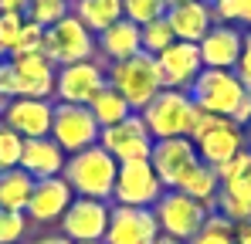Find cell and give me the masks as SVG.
I'll use <instances>...</instances> for the list:
<instances>
[{
    "mask_svg": "<svg viewBox=\"0 0 251 244\" xmlns=\"http://www.w3.org/2000/svg\"><path fill=\"white\" fill-rule=\"evenodd\" d=\"M190 244H234V224L221 214H207L204 227L197 231V238Z\"/></svg>",
    "mask_w": 251,
    "mask_h": 244,
    "instance_id": "cell-30",
    "label": "cell"
},
{
    "mask_svg": "<svg viewBox=\"0 0 251 244\" xmlns=\"http://www.w3.org/2000/svg\"><path fill=\"white\" fill-rule=\"evenodd\" d=\"M150 163H153L156 176L163 180V187L176 190L180 180L201 163V156H197V146L187 136H176V139H156L153 153H150Z\"/></svg>",
    "mask_w": 251,
    "mask_h": 244,
    "instance_id": "cell-14",
    "label": "cell"
},
{
    "mask_svg": "<svg viewBox=\"0 0 251 244\" xmlns=\"http://www.w3.org/2000/svg\"><path fill=\"white\" fill-rule=\"evenodd\" d=\"M31 0H0V14H27Z\"/></svg>",
    "mask_w": 251,
    "mask_h": 244,
    "instance_id": "cell-39",
    "label": "cell"
},
{
    "mask_svg": "<svg viewBox=\"0 0 251 244\" xmlns=\"http://www.w3.org/2000/svg\"><path fill=\"white\" fill-rule=\"evenodd\" d=\"M217 21L224 24H248L251 27V0H210Z\"/></svg>",
    "mask_w": 251,
    "mask_h": 244,
    "instance_id": "cell-32",
    "label": "cell"
},
{
    "mask_svg": "<svg viewBox=\"0 0 251 244\" xmlns=\"http://www.w3.org/2000/svg\"><path fill=\"white\" fill-rule=\"evenodd\" d=\"M95 51L102 61L116 65V61H126L132 54H143V38H139V24L132 21H116L112 27H105L102 34H95Z\"/></svg>",
    "mask_w": 251,
    "mask_h": 244,
    "instance_id": "cell-22",
    "label": "cell"
},
{
    "mask_svg": "<svg viewBox=\"0 0 251 244\" xmlns=\"http://www.w3.org/2000/svg\"><path fill=\"white\" fill-rule=\"evenodd\" d=\"M167 24L173 27V38L176 41L201 44V38L217 24V14H214L210 0H187V3L167 7Z\"/></svg>",
    "mask_w": 251,
    "mask_h": 244,
    "instance_id": "cell-20",
    "label": "cell"
},
{
    "mask_svg": "<svg viewBox=\"0 0 251 244\" xmlns=\"http://www.w3.org/2000/svg\"><path fill=\"white\" fill-rule=\"evenodd\" d=\"M217 176H221V194L224 197L251 203V149L238 153L227 166H221Z\"/></svg>",
    "mask_w": 251,
    "mask_h": 244,
    "instance_id": "cell-25",
    "label": "cell"
},
{
    "mask_svg": "<svg viewBox=\"0 0 251 244\" xmlns=\"http://www.w3.org/2000/svg\"><path fill=\"white\" fill-rule=\"evenodd\" d=\"M167 7H176V3H187V0H163Z\"/></svg>",
    "mask_w": 251,
    "mask_h": 244,
    "instance_id": "cell-43",
    "label": "cell"
},
{
    "mask_svg": "<svg viewBox=\"0 0 251 244\" xmlns=\"http://www.w3.org/2000/svg\"><path fill=\"white\" fill-rule=\"evenodd\" d=\"M10 65L17 72L21 98H51L54 95V75H58V68L44 58L41 51H34V54H10Z\"/></svg>",
    "mask_w": 251,
    "mask_h": 244,
    "instance_id": "cell-19",
    "label": "cell"
},
{
    "mask_svg": "<svg viewBox=\"0 0 251 244\" xmlns=\"http://www.w3.org/2000/svg\"><path fill=\"white\" fill-rule=\"evenodd\" d=\"M21 24H24V14H0V61L14 51Z\"/></svg>",
    "mask_w": 251,
    "mask_h": 244,
    "instance_id": "cell-36",
    "label": "cell"
},
{
    "mask_svg": "<svg viewBox=\"0 0 251 244\" xmlns=\"http://www.w3.org/2000/svg\"><path fill=\"white\" fill-rule=\"evenodd\" d=\"M234 75L241 78V85L251 92V31H245V44H241V58L234 65Z\"/></svg>",
    "mask_w": 251,
    "mask_h": 244,
    "instance_id": "cell-38",
    "label": "cell"
},
{
    "mask_svg": "<svg viewBox=\"0 0 251 244\" xmlns=\"http://www.w3.org/2000/svg\"><path fill=\"white\" fill-rule=\"evenodd\" d=\"M139 116H143V122H146V129H150L153 139H176V136L190 132V122L197 116V105H194L190 92L163 88Z\"/></svg>",
    "mask_w": 251,
    "mask_h": 244,
    "instance_id": "cell-5",
    "label": "cell"
},
{
    "mask_svg": "<svg viewBox=\"0 0 251 244\" xmlns=\"http://www.w3.org/2000/svg\"><path fill=\"white\" fill-rule=\"evenodd\" d=\"M105 85H109L105 65L99 58L75 61V65L58 68V75H54V98L58 102H68V105H88Z\"/></svg>",
    "mask_w": 251,
    "mask_h": 244,
    "instance_id": "cell-11",
    "label": "cell"
},
{
    "mask_svg": "<svg viewBox=\"0 0 251 244\" xmlns=\"http://www.w3.org/2000/svg\"><path fill=\"white\" fill-rule=\"evenodd\" d=\"M160 224L153 207H112L102 244H156Z\"/></svg>",
    "mask_w": 251,
    "mask_h": 244,
    "instance_id": "cell-13",
    "label": "cell"
},
{
    "mask_svg": "<svg viewBox=\"0 0 251 244\" xmlns=\"http://www.w3.org/2000/svg\"><path fill=\"white\" fill-rule=\"evenodd\" d=\"M139 38H143V54H160V51H167L170 44H173V27L167 24V17H156V21H150V24H143L139 27Z\"/></svg>",
    "mask_w": 251,
    "mask_h": 244,
    "instance_id": "cell-28",
    "label": "cell"
},
{
    "mask_svg": "<svg viewBox=\"0 0 251 244\" xmlns=\"http://www.w3.org/2000/svg\"><path fill=\"white\" fill-rule=\"evenodd\" d=\"M190 98L197 109H204L210 116L238 122L241 129L251 122V92L241 85L234 72L224 68H204L197 81L190 85Z\"/></svg>",
    "mask_w": 251,
    "mask_h": 244,
    "instance_id": "cell-1",
    "label": "cell"
},
{
    "mask_svg": "<svg viewBox=\"0 0 251 244\" xmlns=\"http://www.w3.org/2000/svg\"><path fill=\"white\" fill-rule=\"evenodd\" d=\"M95 244H102V241H95Z\"/></svg>",
    "mask_w": 251,
    "mask_h": 244,
    "instance_id": "cell-45",
    "label": "cell"
},
{
    "mask_svg": "<svg viewBox=\"0 0 251 244\" xmlns=\"http://www.w3.org/2000/svg\"><path fill=\"white\" fill-rule=\"evenodd\" d=\"M75 200V190L68 187L65 176H48V180H38L34 183V194H31V203H27V220H38V224H48V220H61L65 210Z\"/></svg>",
    "mask_w": 251,
    "mask_h": 244,
    "instance_id": "cell-18",
    "label": "cell"
},
{
    "mask_svg": "<svg viewBox=\"0 0 251 244\" xmlns=\"http://www.w3.org/2000/svg\"><path fill=\"white\" fill-rule=\"evenodd\" d=\"M65 149L51 139V136H38V139H24L21 149V170H27L34 180H48V176H61L65 173Z\"/></svg>",
    "mask_w": 251,
    "mask_h": 244,
    "instance_id": "cell-21",
    "label": "cell"
},
{
    "mask_svg": "<svg viewBox=\"0 0 251 244\" xmlns=\"http://www.w3.org/2000/svg\"><path fill=\"white\" fill-rule=\"evenodd\" d=\"M21 149H24V139L0 122V173L21 166Z\"/></svg>",
    "mask_w": 251,
    "mask_h": 244,
    "instance_id": "cell-33",
    "label": "cell"
},
{
    "mask_svg": "<svg viewBox=\"0 0 251 244\" xmlns=\"http://www.w3.org/2000/svg\"><path fill=\"white\" fill-rule=\"evenodd\" d=\"M109 203L92 200V197H75L72 207L61 217V234L72 244H95L105 241V227H109Z\"/></svg>",
    "mask_w": 251,
    "mask_h": 244,
    "instance_id": "cell-12",
    "label": "cell"
},
{
    "mask_svg": "<svg viewBox=\"0 0 251 244\" xmlns=\"http://www.w3.org/2000/svg\"><path fill=\"white\" fill-rule=\"evenodd\" d=\"M0 95L10 102V98H21V85H17V72L10 65V58L0 61Z\"/></svg>",
    "mask_w": 251,
    "mask_h": 244,
    "instance_id": "cell-37",
    "label": "cell"
},
{
    "mask_svg": "<svg viewBox=\"0 0 251 244\" xmlns=\"http://www.w3.org/2000/svg\"><path fill=\"white\" fill-rule=\"evenodd\" d=\"M156 244H183V241H176V238H167V234H160V238H156Z\"/></svg>",
    "mask_w": 251,
    "mask_h": 244,
    "instance_id": "cell-42",
    "label": "cell"
},
{
    "mask_svg": "<svg viewBox=\"0 0 251 244\" xmlns=\"http://www.w3.org/2000/svg\"><path fill=\"white\" fill-rule=\"evenodd\" d=\"M34 183H38V180H34L27 170H21V166L3 170V173H0V210H17V214H24L27 203H31V194H34Z\"/></svg>",
    "mask_w": 251,
    "mask_h": 244,
    "instance_id": "cell-23",
    "label": "cell"
},
{
    "mask_svg": "<svg viewBox=\"0 0 251 244\" xmlns=\"http://www.w3.org/2000/svg\"><path fill=\"white\" fill-rule=\"evenodd\" d=\"M153 143H156V139L150 136V129H146V122H143L139 112H132V116H126L123 122H116V125H109V129L99 132V146H102L116 163L150 160Z\"/></svg>",
    "mask_w": 251,
    "mask_h": 244,
    "instance_id": "cell-10",
    "label": "cell"
},
{
    "mask_svg": "<svg viewBox=\"0 0 251 244\" xmlns=\"http://www.w3.org/2000/svg\"><path fill=\"white\" fill-rule=\"evenodd\" d=\"M180 194H187V197H194L197 203H204L207 210H214V203H217V194H221V176H217V170L207 166V163H197L183 180H180V187H176Z\"/></svg>",
    "mask_w": 251,
    "mask_h": 244,
    "instance_id": "cell-26",
    "label": "cell"
},
{
    "mask_svg": "<svg viewBox=\"0 0 251 244\" xmlns=\"http://www.w3.org/2000/svg\"><path fill=\"white\" fill-rule=\"evenodd\" d=\"M156 65H160V75H163V88H180V92H190V85L204 72L201 48L190 44V41H173L167 51L156 54Z\"/></svg>",
    "mask_w": 251,
    "mask_h": 244,
    "instance_id": "cell-15",
    "label": "cell"
},
{
    "mask_svg": "<svg viewBox=\"0 0 251 244\" xmlns=\"http://www.w3.org/2000/svg\"><path fill=\"white\" fill-rule=\"evenodd\" d=\"M41 44H44V27H38L34 21L24 17V24H21V31H17V41H14V51H10V54H34V51H41Z\"/></svg>",
    "mask_w": 251,
    "mask_h": 244,
    "instance_id": "cell-35",
    "label": "cell"
},
{
    "mask_svg": "<svg viewBox=\"0 0 251 244\" xmlns=\"http://www.w3.org/2000/svg\"><path fill=\"white\" fill-rule=\"evenodd\" d=\"M234 244H251V220L234 224Z\"/></svg>",
    "mask_w": 251,
    "mask_h": 244,
    "instance_id": "cell-40",
    "label": "cell"
},
{
    "mask_svg": "<svg viewBox=\"0 0 251 244\" xmlns=\"http://www.w3.org/2000/svg\"><path fill=\"white\" fill-rule=\"evenodd\" d=\"M105 78L129 102L132 112H143L163 92V75H160V65H156L153 54H132L126 61L109 65L105 68Z\"/></svg>",
    "mask_w": 251,
    "mask_h": 244,
    "instance_id": "cell-4",
    "label": "cell"
},
{
    "mask_svg": "<svg viewBox=\"0 0 251 244\" xmlns=\"http://www.w3.org/2000/svg\"><path fill=\"white\" fill-rule=\"evenodd\" d=\"M241 44H245V34L234 27V24H224L217 21L207 34L201 38V61L204 68H224V72H234L238 58H241Z\"/></svg>",
    "mask_w": 251,
    "mask_h": 244,
    "instance_id": "cell-17",
    "label": "cell"
},
{
    "mask_svg": "<svg viewBox=\"0 0 251 244\" xmlns=\"http://www.w3.org/2000/svg\"><path fill=\"white\" fill-rule=\"evenodd\" d=\"M88 112H92V119L99 122V129H109V125H116V122H123L126 116H132V109H129V102H126L123 95L112 88V85H105L92 102H88Z\"/></svg>",
    "mask_w": 251,
    "mask_h": 244,
    "instance_id": "cell-27",
    "label": "cell"
},
{
    "mask_svg": "<svg viewBox=\"0 0 251 244\" xmlns=\"http://www.w3.org/2000/svg\"><path fill=\"white\" fill-rule=\"evenodd\" d=\"M116 173H119V163L95 143V146H88L82 153H72L61 176L68 180L75 197H92V200L109 203L112 190H116Z\"/></svg>",
    "mask_w": 251,
    "mask_h": 244,
    "instance_id": "cell-3",
    "label": "cell"
},
{
    "mask_svg": "<svg viewBox=\"0 0 251 244\" xmlns=\"http://www.w3.org/2000/svg\"><path fill=\"white\" fill-rule=\"evenodd\" d=\"M31 244H72L65 234H44V238H34Z\"/></svg>",
    "mask_w": 251,
    "mask_h": 244,
    "instance_id": "cell-41",
    "label": "cell"
},
{
    "mask_svg": "<svg viewBox=\"0 0 251 244\" xmlns=\"http://www.w3.org/2000/svg\"><path fill=\"white\" fill-rule=\"evenodd\" d=\"M123 17L143 27L156 17H167V3L163 0H123Z\"/></svg>",
    "mask_w": 251,
    "mask_h": 244,
    "instance_id": "cell-31",
    "label": "cell"
},
{
    "mask_svg": "<svg viewBox=\"0 0 251 244\" xmlns=\"http://www.w3.org/2000/svg\"><path fill=\"white\" fill-rule=\"evenodd\" d=\"M27 234V214L0 210V244H17Z\"/></svg>",
    "mask_w": 251,
    "mask_h": 244,
    "instance_id": "cell-34",
    "label": "cell"
},
{
    "mask_svg": "<svg viewBox=\"0 0 251 244\" xmlns=\"http://www.w3.org/2000/svg\"><path fill=\"white\" fill-rule=\"evenodd\" d=\"M51 116H54L51 98H10L0 122L14 129L21 139H38V136H51Z\"/></svg>",
    "mask_w": 251,
    "mask_h": 244,
    "instance_id": "cell-16",
    "label": "cell"
},
{
    "mask_svg": "<svg viewBox=\"0 0 251 244\" xmlns=\"http://www.w3.org/2000/svg\"><path fill=\"white\" fill-rule=\"evenodd\" d=\"M99 132H102V129H99V122L92 119L88 105H68V102H58V105H54L51 139L65 149V156L95 146V143H99Z\"/></svg>",
    "mask_w": 251,
    "mask_h": 244,
    "instance_id": "cell-9",
    "label": "cell"
},
{
    "mask_svg": "<svg viewBox=\"0 0 251 244\" xmlns=\"http://www.w3.org/2000/svg\"><path fill=\"white\" fill-rule=\"evenodd\" d=\"M187 139L197 146V156L201 163H207L214 170L227 166L238 153H245V129L231 119H221V116H210L204 109H197V116L190 122V132Z\"/></svg>",
    "mask_w": 251,
    "mask_h": 244,
    "instance_id": "cell-2",
    "label": "cell"
},
{
    "mask_svg": "<svg viewBox=\"0 0 251 244\" xmlns=\"http://www.w3.org/2000/svg\"><path fill=\"white\" fill-rule=\"evenodd\" d=\"M163 180L156 176L150 160H132V163H119L116 173V190L112 200L119 207H156V200L163 197Z\"/></svg>",
    "mask_w": 251,
    "mask_h": 244,
    "instance_id": "cell-8",
    "label": "cell"
},
{
    "mask_svg": "<svg viewBox=\"0 0 251 244\" xmlns=\"http://www.w3.org/2000/svg\"><path fill=\"white\" fill-rule=\"evenodd\" d=\"M153 214H156L160 234L190 244L194 238H197V231L204 227V220H207L210 210L204 207V203H197L194 197L180 194V190H163V197L156 200Z\"/></svg>",
    "mask_w": 251,
    "mask_h": 244,
    "instance_id": "cell-7",
    "label": "cell"
},
{
    "mask_svg": "<svg viewBox=\"0 0 251 244\" xmlns=\"http://www.w3.org/2000/svg\"><path fill=\"white\" fill-rule=\"evenodd\" d=\"M68 10H72V3H68V0H31V7H27V14H24V17H27V21H34L38 27L48 31V27H54Z\"/></svg>",
    "mask_w": 251,
    "mask_h": 244,
    "instance_id": "cell-29",
    "label": "cell"
},
{
    "mask_svg": "<svg viewBox=\"0 0 251 244\" xmlns=\"http://www.w3.org/2000/svg\"><path fill=\"white\" fill-rule=\"evenodd\" d=\"M3 109H7V98H3V95H0V116H3Z\"/></svg>",
    "mask_w": 251,
    "mask_h": 244,
    "instance_id": "cell-44",
    "label": "cell"
},
{
    "mask_svg": "<svg viewBox=\"0 0 251 244\" xmlns=\"http://www.w3.org/2000/svg\"><path fill=\"white\" fill-rule=\"evenodd\" d=\"M72 14L92 34H102L116 21H123V0H72Z\"/></svg>",
    "mask_w": 251,
    "mask_h": 244,
    "instance_id": "cell-24",
    "label": "cell"
},
{
    "mask_svg": "<svg viewBox=\"0 0 251 244\" xmlns=\"http://www.w3.org/2000/svg\"><path fill=\"white\" fill-rule=\"evenodd\" d=\"M41 54L54 68H65V65H75V61H88V58H95V34L68 10L54 27L44 31Z\"/></svg>",
    "mask_w": 251,
    "mask_h": 244,
    "instance_id": "cell-6",
    "label": "cell"
}]
</instances>
